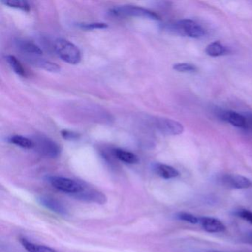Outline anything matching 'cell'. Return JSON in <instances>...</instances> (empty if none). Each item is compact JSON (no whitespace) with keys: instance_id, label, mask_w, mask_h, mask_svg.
I'll return each mask as SVG.
<instances>
[{"instance_id":"obj_6","label":"cell","mask_w":252,"mask_h":252,"mask_svg":"<svg viewBox=\"0 0 252 252\" xmlns=\"http://www.w3.org/2000/svg\"><path fill=\"white\" fill-rule=\"evenodd\" d=\"M155 126L160 132L166 135H178L184 130V126L181 123L166 118L156 119Z\"/></svg>"},{"instance_id":"obj_19","label":"cell","mask_w":252,"mask_h":252,"mask_svg":"<svg viewBox=\"0 0 252 252\" xmlns=\"http://www.w3.org/2000/svg\"><path fill=\"white\" fill-rule=\"evenodd\" d=\"M8 64L14 70V73L20 76H26V71L20 62L14 56L8 55L5 57Z\"/></svg>"},{"instance_id":"obj_16","label":"cell","mask_w":252,"mask_h":252,"mask_svg":"<svg viewBox=\"0 0 252 252\" xmlns=\"http://www.w3.org/2000/svg\"><path fill=\"white\" fill-rule=\"evenodd\" d=\"M113 153L119 160L128 164H135L139 161V158L136 155L122 149H115Z\"/></svg>"},{"instance_id":"obj_25","label":"cell","mask_w":252,"mask_h":252,"mask_svg":"<svg viewBox=\"0 0 252 252\" xmlns=\"http://www.w3.org/2000/svg\"><path fill=\"white\" fill-rule=\"evenodd\" d=\"M61 134L63 138L66 140H75L79 138V134L72 132V131L63 130Z\"/></svg>"},{"instance_id":"obj_23","label":"cell","mask_w":252,"mask_h":252,"mask_svg":"<svg viewBox=\"0 0 252 252\" xmlns=\"http://www.w3.org/2000/svg\"><path fill=\"white\" fill-rule=\"evenodd\" d=\"M80 27L85 30H95V29H107L108 26L104 23H93L81 24Z\"/></svg>"},{"instance_id":"obj_9","label":"cell","mask_w":252,"mask_h":252,"mask_svg":"<svg viewBox=\"0 0 252 252\" xmlns=\"http://www.w3.org/2000/svg\"><path fill=\"white\" fill-rule=\"evenodd\" d=\"M200 222L203 229L209 233L223 232L225 225L219 220L211 217H203L200 218Z\"/></svg>"},{"instance_id":"obj_8","label":"cell","mask_w":252,"mask_h":252,"mask_svg":"<svg viewBox=\"0 0 252 252\" xmlns=\"http://www.w3.org/2000/svg\"><path fill=\"white\" fill-rule=\"evenodd\" d=\"M75 197L80 199V200H85V201L93 202V203H96L98 204H104L107 201V197L104 194L97 190L94 189L88 188L87 186H85L83 191L75 195Z\"/></svg>"},{"instance_id":"obj_12","label":"cell","mask_w":252,"mask_h":252,"mask_svg":"<svg viewBox=\"0 0 252 252\" xmlns=\"http://www.w3.org/2000/svg\"><path fill=\"white\" fill-rule=\"evenodd\" d=\"M29 63L33 64L35 67L51 72V73H60L61 67L54 63L44 60V59L38 58V57H28Z\"/></svg>"},{"instance_id":"obj_5","label":"cell","mask_w":252,"mask_h":252,"mask_svg":"<svg viewBox=\"0 0 252 252\" xmlns=\"http://www.w3.org/2000/svg\"><path fill=\"white\" fill-rule=\"evenodd\" d=\"M172 29L182 35L198 39L205 35V31L200 25L191 20H182L172 26Z\"/></svg>"},{"instance_id":"obj_10","label":"cell","mask_w":252,"mask_h":252,"mask_svg":"<svg viewBox=\"0 0 252 252\" xmlns=\"http://www.w3.org/2000/svg\"><path fill=\"white\" fill-rule=\"evenodd\" d=\"M221 119L238 128L247 127L246 119L243 115L234 111H225L221 113Z\"/></svg>"},{"instance_id":"obj_24","label":"cell","mask_w":252,"mask_h":252,"mask_svg":"<svg viewBox=\"0 0 252 252\" xmlns=\"http://www.w3.org/2000/svg\"><path fill=\"white\" fill-rule=\"evenodd\" d=\"M237 215L249 223L252 224V212L251 211L247 209H240L237 211Z\"/></svg>"},{"instance_id":"obj_1","label":"cell","mask_w":252,"mask_h":252,"mask_svg":"<svg viewBox=\"0 0 252 252\" xmlns=\"http://www.w3.org/2000/svg\"><path fill=\"white\" fill-rule=\"evenodd\" d=\"M54 48L57 56L68 64H78L82 60V54L79 48L70 41L57 39L54 42Z\"/></svg>"},{"instance_id":"obj_4","label":"cell","mask_w":252,"mask_h":252,"mask_svg":"<svg viewBox=\"0 0 252 252\" xmlns=\"http://www.w3.org/2000/svg\"><path fill=\"white\" fill-rule=\"evenodd\" d=\"M34 148L45 157L55 158L61 153L60 146L48 137L44 135H36L33 139Z\"/></svg>"},{"instance_id":"obj_15","label":"cell","mask_w":252,"mask_h":252,"mask_svg":"<svg viewBox=\"0 0 252 252\" xmlns=\"http://www.w3.org/2000/svg\"><path fill=\"white\" fill-rule=\"evenodd\" d=\"M20 241L21 244L23 245V247L29 252H57L52 248L33 243V242L29 241L28 239L25 238V237L20 238Z\"/></svg>"},{"instance_id":"obj_7","label":"cell","mask_w":252,"mask_h":252,"mask_svg":"<svg viewBox=\"0 0 252 252\" xmlns=\"http://www.w3.org/2000/svg\"><path fill=\"white\" fill-rule=\"evenodd\" d=\"M221 183L225 187L231 189H248L252 187V182L246 178L240 175H225L221 178Z\"/></svg>"},{"instance_id":"obj_3","label":"cell","mask_w":252,"mask_h":252,"mask_svg":"<svg viewBox=\"0 0 252 252\" xmlns=\"http://www.w3.org/2000/svg\"><path fill=\"white\" fill-rule=\"evenodd\" d=\"M110 14L118 17H135L152 20H160V17L156 13L133 5L115 7L110 10Z\"/></svg>"},{"instance_id":"obj_22","label":"cell","mask_w":252,"mask_h":252,"mask_svg":"<svg viewBox=\"0 0 252 252\" xmlns=\"http://www.w3.org/2000/svg\"><path fill=\"white\" fill-rule=\"evenodd\" d=\"M177 218L181 220L189 222V223L196 224L200 221V218H197L194 215L187 212H180L177 215Z\"/></svg>"},{"instance_id":"obj_26","label":"cell","mask_w":252,"mask_h":252,"mask_svg":"<svg viewBox=\"0 0 252 252\" xmlns=\"http://www.w3.org/2000/svg\"><path fill=\"white\" fill-rule=\"evenodd\" d=\"M220 252V251H217V250H204L202 251V252Z\"/></svg>"},{"instance_id":"obj_14","label":"cell","mask_w":252,"mask_h":252,"mask_svg":"<svg viewBox=\"0 0 252 252\" xmlns=\"http://www.w3.org/2000/svg\"><path fill=\"white\" fill-rule=\"evenodd\" d=\"M17 48L23 51V53H26L28 54H32V55H42V50L37 45H35L33 42H29V41L23 40V39H18L16 42Z\"/></svg>"},{"instance_id":"obj_13","label":"cell","mask_w":252,"mask_h":252,"mask_svg":"<svg viewBox=\"0 0 252 252\" xmlns=\"http://www.w3.org/2000/svg\"><path fill=\"white\" fill-rule=\"evenodd\" d=\"M155 172L164 179H172L179 175V172L175 168L163 163L155 165Z\"/></svg>"},{"instance_id":"obj_17","label":"cell","mask_w":252,"mask_h":252,"mask_svg":"<svg viewBox=\"0 0 252 252\" xmlns=\"http://www.w3.org/2000/svg\"><path fill=\"white\" fill-rule=\"evenodd\" d=\"M206 54L212 57H220L228 53L226 47L223 46L219 42H214L209 44L206 48Z\"/></svg>"},{"instance_id":"obj_11","label":"cell","mask_w":252,"mask_h":252,"mask_svg":"<svg viewBox=\"0 0 252 252\" xmlns=\"http://www.w3.org/2000/svg\"><path fill=\"white\" fill-rule=\"evenodd\" d=\"M39 203L47 209L60 215H67V211L64 206L58 200L53 197H41L38 199Z\"/></svg>"},{"instance_id":"obj_18","label":"cell","mask_w":252,"mask_h":252,"mask_svg":"<svg viewBox=\"0 0 252 252\" xmlns=\"http://www.w3.org/2000/svg\"><path fill=\"white\" fill-rule=\"evenodd\" d=\"M8 141L11 144H15L23 149L29 150V149L34 148V143H33V140L29 139V138L22 136V135H13Z\"/></svg>"},{"instance_id":"obj_21","label":"cell","mask_w":252,"mask_h":252,"mask_svg":"<svg viewBox=\"0 0 252 252\" xmlns=\"http://www.w3.org/2000/svg\"><path fill=\"white\" fill-rule=\"evenodd\" d=\"M173 69L180 73H194L197 70V67L194 64L189 63H178L174 64Z\"/></svg>"},{"instance_id":"obj_20","label":"cell","mask_w":252,"mask_h":252,"mask_svg":"<svg viewBox=\"0 0 252 252\" xmlns=\"http://www.w3.org/2000/svg\"><path fill=\"white\" fill-rule=\"evenodd\" d=\"M2 3L11 8H17L24 11H29L30 5L25 0H2Z\"/></svg>"},{"instance_id":"obj_2","label":"cell","mask_w":252,"mask_h":252,"mask_svg":"<svg viewBox=\"0 0 252 252\" xmlns=\"http://www.w3.org/2000/svg\"><path fill=\"white\" fill-rule=\"evenodd\" d=\"M47 180L56 189L73 196L83 191L86 186L82 182L64 177L50 176Z\"/></svg>"}]
</instances>
